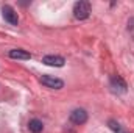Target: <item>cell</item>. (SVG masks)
I'll return each mask as SVG.
<instances>
[{"instance_id": "obj_1", "label": "cell", "mask_w": 134, "mask_h": 133, "mask_svg": "<svg viewBox=\"0 0 134 133\" xmlns=\"http://www.w3.org/2000/svg\"><path fill=\"white\" fill-rule=\"evenodd\" d=\"M73 16L78 19V21H84L91 16V3L89 2H84V0H80L75 3L73 6Z\"/></svg>"}, {"instance_id": "obj_2", "label": "cell", "mask_w": 134, "mask_h": 133, "mask_svg": "<svg viewBox=\"0 0 134 133\" xmlns=\"http://www.w3.org/2000/svg\"><path fill=\"white\" fill-rule=\"evenodd\" d=\"M41 83L50 89H61L64 88V81L58 77H53V75H42L41 77Z\"/></svg>"}, {"instance_id": "obj_3", "label": "cell", "mask_w": 134, "mask_h": 133, "mask_svg": "<svg viewBox=\"0 0 134 133\" xmlns=\"http://www.w3.org/2000/svg\"><path fill=\"white\" fill-rule=\"evenodd\" d=\"M2 16H3V19H5L9 25H17V24H19L17 13H16V11H14V8H11L9 5L2 6Z\"/></svg>"}, {"instance_id": "obj_4", "label": "cell", "mask_w": 134, "mask_h": 133, "mask_svg": "<svg viewBox=\"0 0 134 133\" xmlns=\"http://www.w3.org/2000/svg\"><path fill=\"white\" fill-rule=\"evenodd\" d=\"M111 88H112L114 93L123 94V93H126L128 85H126V81H125L120 75H112V77H111Z\"/></svg>"}, {"instance_id": "obj_5", "label": "cell", "mask_w": 134, "mask_h": 133, "mask_svg": "<svg viewBox=\"0 0 134 133\" xmlns=\"http://www.w3.org/2000/svg\"><path fill=\"white\" fill-rule=\"evenodd\" d=\"M70 122L75 125H83L87 122V111L83 108H76L70 113Z\"/></svg>"}, {"instance_id": "obj_6", "label": "cell", "mask_w": 134, "mask_h": 133, "mask_svg": "<svg viewBox=\"0 0 134 133\" xmlns=\"http://www.w3.org/2000/svg\"><path fill=\"white\" fill-rule=\"evenodd\" d=\"M42 63L47 64V66H52V67H63L64 63H66V58L59 57V55H45L42 58Z\"/></svg>"}, {"instance_id": "obj_7", "label": "cell", "mask_w": 134, "mask_h": 133, "mask_svg": "<svg viewBox=\"0 0 134 133\" xmlns=\"http://www.w3.org/2000/svg\"><path fill=\"white\" fill-rule=\"evenodd\" d=\"M8 55L13 60H30L31 58V55L27 50H22V49H13V50H9Z\"/></svg>"}, {"instance_id": "obj_8", "label": "cell", "mask_w": 134, "mask_h": 133, "mask_svg": "<svg viewBox=\"0 0 134 133\" xmlns=\"http://www.w3.org/2000/svg\"><path fill=\"white\" fill-rule=\"evenodd\" d=\"M28 129H30L31 133H41L44 130V124H42V121H39V119H31V121L28 122Z\"/></svg>"}, {"instance_id": "obj_9", "label": "cell", "mask_w": 134, "mask_h": 133, "mask_svg": "<svg viewBox=\"0 0 134 133\" xmlns=\"http://www.w3.org/2000/svg\"><path fill=\"white\" fill-rule=\"evenodd\" d=\"M108 125H109V129H111L114 133H130V132H126L117 121H114V119H111V121L108 122Z\"/></svg>"}]
</instances>
